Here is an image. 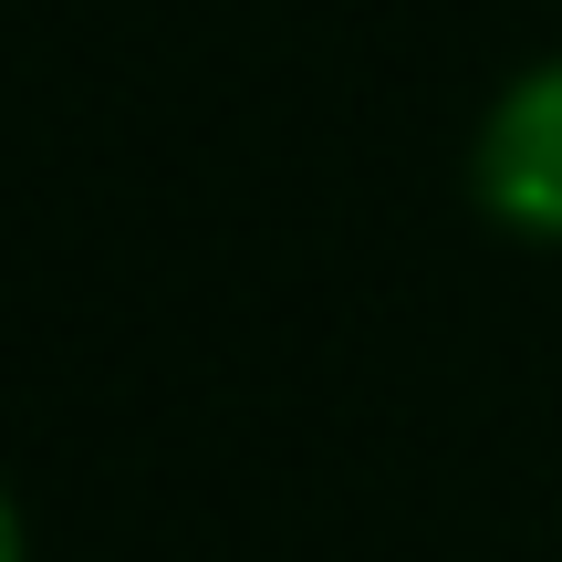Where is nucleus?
<instances>
[{
	"mask_svg": "<svg viewBox=\"0 0 562 562\" xmlns=\"http://www.w3.org/2000/svg\"><path fill=\"white\" fill-rule=\"evenodd\" d=\"M469 199L490 229L562 250V53L521 63L469 136Z\"/></svg>",
	"mask_w": 562,
	"mask_h": 562,
	"instance_id": "obj_1",
	"label": "nucleus"
}]
</instances>
